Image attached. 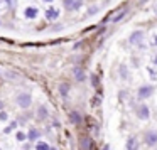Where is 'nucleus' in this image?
<instances>
[{
    "instance_id": "f257e3e1",
    "label": "nucleus",
    "mask_w": 157,
    "mask_h": 150,
    "mask_svg": "<svg viewBox=\"0 0 157 150\" xmlns=\"http://www.w3.org/2000/svg\"><path fill=\"white\" fill-rule=\"evenodd\" d=\"M15 103H17L21 108H29L32 105V96L29 93H19L15 96Z\"/></svg>"
},
{
    "instance_id": "f03ea898",
    "label": "nucleus",
    "mask_w": 157,
    "mask_h": 150,
    "mask_svg": "<svg viewBox=\"0 0 157 150\" xmlns=\"http://www.w3.org/2000/svg\"><path fill=\"white\" fill-rule=\"evenodd\" d=\"M63 5H64L66 10L73 12V10H79L81 5H83V2L81 0H63Z\"/></svg>"
},
{
    "instance_id": "7ed1b4c3",
    "label": "nucleus",
    "mask_w": 157,
    "mask_h": 150,
    "mask_svg": "<svg viewBox=\"0 0 157 150\" xmlns=\"http://www.w3.org/2000/svg\"><path fill=\"white\" fill-rule=\"evenodd\" d=\"M145 145H149V147L157 145V132L155 130H149L145 133Z\"/></svg>"
},
{
    "instance_id": "20e7f679",
    "label": "nucleus",
    "mask_w": 157,
    "mask_h": 150,
    "mask_svg": "<svg viewBox=\"0 0 157 150\" xmlns=\"http://www.w3.org/2000/svg\"><path fill=\"white\" fill-rule=\"evenodd\" d=\"M127 14V7H123V9H118V10H115L113 12L112 15H110L108 19H106V21H110V22H118L120 19L123 17V15Z\"/></svg>"
},
{
    "instance_id": "39448f33",
    "label": "nucleus",
    "mask_w": 157,
    "mask_h": 150,
    "mask_svg": "<svg viewBox=\"0 0 157 150\" xmlns=\"http://www.w3.org/2000/svg\"><path fill=\"white\" fill-rule=\"evenodd\" d=\"M142 41H144V32L142 31H135L130 36V42H132L133 46H142Z\"/></svg>"
},
{
    "instance_id": "423d86ee",
    "label": "nucleus",
    "mask_w": 157,
    "mask_h": 150,
    "mask_svg": "<svg viewBox=\"0 0 157 150\" xmlns=\"http://www.w3.org/2000/svg\"><path fill=\"white\" fill-rule=\"evenodd\" d=\"M154 93V88L152 86H142V88L139 89V98L140 99H147L150 95Z\"/></svg>"
},
{
    "instance_id": "0eeeda50",
    "label": "nucleus",
    "mask_w": 157,
    "mask_h": 150,
    "mask_svg": "<svg viewBox=\"0 0 157 150\" xmlns=\"http://www.w3.org/2000/svg\"><path fill=\"white\" fill-rule=\"evenodd\" d=\"M137 116H139L140 120H147L150 116L149 113V108H147V105H140L139 108H137Z\"/></svg>"
},
{
    "instance_id": "6e6552de",
    "label": "nucleus",
    "mask_w": 157,
    "mask_h": 150,
    "mask_svg": "<svg viewBox=\"0 0 157 150\" xmlns=\"http://www.w3.org/2000/svg\"><path fill=\"white\" fill-rule=\"evenodd\" d=\"M46 19L48 21H56V19H59V10H56V9H48L46 10Z\"/></svg>"
},
{
    "instance_id": "1a4fd4ad",
    "label": "nucleus",
    "mask_w": 157,
    "mask_h": 150,
    "mask_svg": "<svg viewBox=\"0 0 157 150\" xmlns=\"http://www.w3.org/2000/svg\"><path fill=\"white\" fill-rule=\"evenodd\" d=\"M127 150H139V140L135 137H130L127 140Z\"/></svg>"
},
{
    "instance_id": "9d476101",
    "label": "nucleus",
    "mask_w": 157,
    "mask_h": 150,
    "mask_svg": "<svg viewBox=\"0 0 157 150\" xmlns=\"http://www.w3.org/2000/svg\"><path fill=\"white\" fill-rule=\"evenodd\" d=\"M48 116H49L48 108H46L44 105H41V106H39V110H37V118H39V120H46Z\"/></svg>"
},
{
    "instance_id": "9b49d317",
    "label": "nucleus",
    "mask_w": 157,
    "mask_h": 150,
    "mask_svg": "<svg viewBox=\"0 0 157 150\" xmlns=\"http://www.w3.org/2000/svg\"><path fill=\"white\" fill-rule=\"evenodd\" d=\"M24 14H25V17H27V19H36V17H37V9H36V7H27Z\"/></svg>"
},
{
    "instance_id": "f8f14e48",
    "label": "nucleus",
    "mask_w": 157,
    "mask_h": 150,
    "mask_svg": "<svg viewBox=\"0 0 157 150\" xmlns=\"http://www.w3.org/2000/svg\"><path fill=\"white\" fill-rule=\"evenodd\" d=\"M73 73H75V78L78 79V81H85L86 74H85V71H83L81 68H75V69H73Z\"/></svg>"
},
{
    "instance_id": "ddd939ff",
    "label": "nucleus",
    "mask_w": 157,
    "mask_h": 150,
    "mask_svg": "<svg viewBox=\"0 0 157 150\" xmlns=\"http://www.w3.org/2000/svg\"><path fill=\"white\" fill-rule=\"evenodd\" d=\"M39 137H41V132H39L37 128H31L27 133V138L29 140H39Z\"/></svg>"
},
{
    "instance_id": "4468645a",
    "label": "nucleus",
    "mask_w": 157,
    "mask_h": 150,
    "mask_svg": "<svg viewBox=\"0 0 157 150\" xmlns=\"http://www.w3.org/2000/svg\"><path fill=\"white\" fill-rule=\"evenodd\" d=\"M81 148L83 150H91V140L90 138H81Z\"/></svg>"
},
{
    "instance_id": "2eb2a0df",
    "label": "nucleus",
    "mask_w": 157,
    "mask_h": 150,
    "mask_svg": "<svg viewBox=\"0 0 157 150\" xmlns=\"http://www.w3.org/2000/svg\"><path fill=\"white\" fill-rule=\"evenodd\" d=\"M69 118H71V122L75 123V125H79V122H81V116H79L78 111H73L71 115H69Z\"/></svg>"
},
{
    "instance_id": "dca6fc26",
    "label": "nucleus",
    "mask_w": 157,
    "mask_h": 150,
    "mask_svg": "<svg viewBox=\"0 0 157 150\" xmlns=\"http://www.w3.org/2000/svg\"><path fill=\"white\" fill-rule=\"evenodd\" d=\"M36 150H51V147H49L48 142H37V145H36Z\"/></svg>"
},
{
    "instance_id": "f3484780",
    "label": "nucleus",
    "mask_w": 157,
    "mask_h": 150,
    "mask_svg": "<svg viewBox=\"0 0 157 150\" xmlns=\"http://www.w3.org/2000/svg\"><path fill=\"white\" fill-rule=\"evenodd\" d=\"M59 93H61L63 96H66L69 93V84H66V83H63V84H59Z\"/></svg>"
},
{
    "instance_id": "a211bd4d",
    "label": "nucleus",
    "mask_w": 157,
    "mask_h": 150,
    "mask_svg": "<svg viewBox=\"0 0 157 150\" xmlns=\"http://www.w3.org/2000/svg\"><path fill=\"white\" fill-rule=\"evenodd\" d=\"M25 138H27V135H25L24 132H17V140L19 142H24Z\"/></svg>"
},
{
    "instance_id": "6ab92c4d",
    "label": "nucleus",
    "mask_w": 157,
    "mask_h": 150,
    "mask_svg": "<svg viewBox=\"0 0 157 150\" xmlns=\"http://www.w3.org/2000/svg\"><path fill=\"white\" fill-rule=\"evenodd\" d=\"M15 126H17V123H15V122H12V123H10V126H9V128H5V133H9V132H12V130H14V128H15Z\"/></svg>"
},
{
    "instance_id": "aec40b11",
    "label": "nucleus",
    "mask_w": 157,
    "mask_h": 150,
    "mask_svg": "<svg viewBox=\"0 0 157 150\" xmlns=\"http://www.w3.org/2000/svg\"><path fill=\"white\" fill-rule=\"evenodd\" d=\"M7 118H9V115H7L5 111H2V113H0V120H2V122H5Z\"/></svg>"
},
{
    "instance_id": "412c9836",
    "label": "nucleus",
    "mask_w": 157,
    "mask_h": 150,
    "mask_svg": "<svg viewBox=\"0 0 157 150\" xmlns=\"http://www.w3.org/2000/svg\"><path fill=\"white\" fill-rule=\"evenodd\" d=\"M5 76H9V78H12V79H14V78H19V76H17V74H14L12 71H7V73H5Z\"/></svg>"
},
{
    "instance_id": "4be33fe9",
    "label": "nucleus",
    "mask_w": 157,
    "mask_h": 150,
    "mask_svg": "<svg viewBox=\"0 0 157 150\" xmlns=\"http://www.w3.org/2000/svg\"><path fill=\"white\" fill-rule=\"evenodd\" d=\"M7 2H9V4H10V5H9V7H14V5H15V2H14V0H7Z\"/></svg>"
},
{
    "instance_id": "5701e85b",
    "label": "nucleus",
    "mask_w": 157,
    "mask_h": 150,
    "mask_svg": "<svg viewBox=\"0 0 157 150\" xmlns=\"http://www.w3.org/2000/svg\"><path fill=\"white\" fill-rule=\"evenodd\" d=\"M4 108V101H2V99H0V110Z\"/></svg>"
},
{
    "instance_id": "b1692460",
    "label": "nucleus",
    "mask_w": 157,
    "mask_h": 150,
    "mask_svg": "<svg viewBox=\"0 0 157 150\" xmlns=\"http://www.w3.org/2000/svg\"><path fill=\"white\" fill-rule=\"evenodd\" d=\"M154 42H155V46H157V36H155V37H154Z\"/></svg>"
},
{
    "instance_id": "393cba45",
    "label": "nucleus",
    "mask_w": 157,
    "mask_h": 150,
    "mask_svg": "<svg viewBox=\"0 0 157 150\" xmlns=\"http://www.w3.org/2000/svg\"><path fill=\"white\" fill-rule=\"evenodd\" d=\"M154 62H155V64H157V56H155V58H154Z\"/></svg>"
},
{
    "instance_id": "a878e982",
    "label": "nucleus",
    "mask_w": 157,
    "mask_h": 150,
    "mask_svg": "<svg viewBox=\"0 0 157 150\" xmlns=\"http://www.w3.org/2000/svg\"><path fill=\"white\" fill-rule=\"evenodd\" d=\"M46 2H52V0H46Z\"/></svg>"
},
{
    "instance_id": "bb28decb",
    "label": "nucleus",
    "mask_w": 157,
    "mask_h": 150,
    "mask_svg": "<svg viewBox=\"0 0 157 150\" xmlns=\"http://www.w3.org/2000/svg\"><path fill=\"white\" fill-rule=\"evenodd\" d=\"M0 25H2V21H0Z\"/></svg>"
},
{
    "instance_id": "cd10ccee",
    "label": "nucleus",
    "mask_w": 157,
    "mask_h": 150,
    "mask_svg": "<svg viewBox=\"0 0 157 150\" xmlns=\"http://www.w3.org/2000/svg\"><path fill=\"white\" fill-rule=\"evenodd\" d=\"M51 150H56V148H51Z\"/></svg>"
},
{
    "instance_id": "c85d7f7f",
    "label": "nucleus",
    "mask_w": 157,
    "mask_h": 150,
    "mask_svg": "<svg viewBox=\"0 0 157 150\" xmlns=\"http://www.w3.org/2000/svg\"><path fill=\"white\" fill-rule=\"evenodd\" d=\"M155 12H157V9H155Z\"/></svg>"
}]
</instances>
